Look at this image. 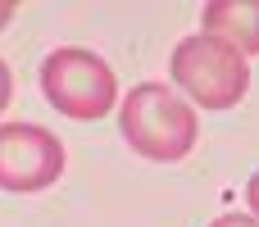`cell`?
Listing matches in <instances>:
<instances>
[{"mask_svg": "<svg viewBox=\"0 0 259 227\" xmlns=\"http://www.w3.org/2000/svg\"><path fill=\"white\" fill-rule=\"evenodd\" d=\"M200 32L223 36L246 59L259 55V0H209L200 14Z\"/></svg>", "mask_w": 259, "mask_h": 227, "instance_id": "5", "label": "cell"}, {"mask_svg": "<svg viewBox=\"0 0 259 227\" xmlns=\"http://www.w3.org/2000/svg\"><path fill=\"white\" fill-rule=\"evenodd\" d=\"M9 100H14V73H9V64L0 59V114L9 109Z\"/></svg>", "mask_w": 259, "mask_h": 227, "instance_id": "6", "label": "cell"}, {"mask_svg": "<svg viewBox=\"0 0 259 227\" xmlns=\"http://www.w3.org/2000/svg\"><path fill=\"white\" fill-rule=\"evenodd\" d=\"M41 91L55 114L73 123H96L118 105V77L114 68L82 46H59L41 64Z\"/></svg>", "mask_w": 259, "mask_h": 227, "instance_id": "3", "label": "cell"}, {"mask_svg": "<svg viewBox=\"0 0 259 227\" xmlns=\"http://www.w3.org/2000/svg\"><path fill=\"white\" fill-rule=\"evenodd\" d=\"M168 73L173 86L200 109H232L250 91V59L209 32L182 36L168 55Z\"/></svg>", "mask_w": 259, "mask_h": 227, "instance_id": "2", "label": "cell"}, {"mask_svg": "<svg viewBox=\"0 0 259 227\" xmlns=\"http://www.w3.org/2000/svg\"><path fill=\"white\" fill-rule=\"evenodd\" d=\"M209 227H259L255 214H223V218H214Z\"/></svg>", "mask_w": 259, "mask_h": 227, "instance_id": "7", "label": "cell"}, {"mask_svg": "<svg viewBox=\"0 0 259 227\" xmlns=\"http://www.w3.org/2000/svg\"><path fill=\"white\" fill-rule=\"evenodd\" d=\"M118 127H123V141L141 159H150V164H178V159H187L191 146H196V137H200L191 100L178 86H164V82H137L123 96Z\"/></svg>", "mask_w": 259, "mask_h": 227, "instance_id": "1", "label": "cell"}, {"mask_svg": "<svg viewBox=\"0 0 259 227\" xmlns=\"http://www.w3.org/2000/svg\"><path fill=\"white\" fill-rule=\"evenodd\" d=\"M246 200H250V214L259 218V173L250 177V182H246Z\"/></svg>", "mask_w": 259, "mask_h": 227, "instance_id": "8", "label": "cell"}, {"mask_svg": "<svg viewBox=\"0 0 259 227\" xmlns=\"http://www.w3.org/2000/svg\"><path fill=\"white\" fill-rule=\"evenodd\" d=\"M64 141L36 123L0 127V191H46L64 177Z\"/></svg>", "mask_w": 259, "mask_h": 227, "instance_id": "4", "label": "cell"}, {"mask_svg": "<svg viewBox=\"0 0 259 227\" xmlns=\"http://www.w3.org/2000/svg\"><path fill=\"white\" fill-rule=\"evenodd\" d=\"M9 18H14V5H9V0H0V27H5Z\"/></svg>", "mask_w": 259, "mask_h": 227, "instance_id": "9", "label": "cell"}]
</instances>
